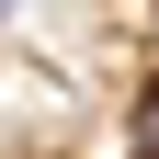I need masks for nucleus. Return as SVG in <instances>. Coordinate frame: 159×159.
I'll use <instances>...</instances> for the list:
<instances>
[{"label": "nucleus", "mask_w": 159, "mask_h": 159, "mask_svg": "<svg viewBox=\"0 0 159 159\" xmlns=\"http://www.w3.org/2000/svg\"><path fill=\"white\" fill-rule=\"evenodd\" d=\"M125 136H136V159H159V80L136 91V125H125Z\"/></svg>", "instance_id": "f257e3e1"}, {"label": "nucleus", "mask_w": 159, "mask_h": 159, "mask_svg": "<svg viewBox=\"0 0 159 159\" xmlns=\"http://www.w3.org/2000/svg\"><path fill=\"white\" fill-rule=\"evenodd\" d=\"M0 11H11V0H0Z\"/></svg>", "instance_id": "f03ea898"}]
</instances>
